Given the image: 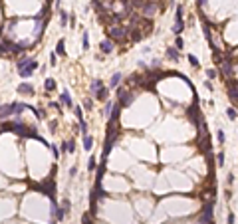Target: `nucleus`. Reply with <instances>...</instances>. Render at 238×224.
<instances>
[{"mask_svg":"<svg viewBox=\"0 0 238 224\" xmlns=\"http://www.w3.org/2000/svg\"><path fill=\"white\" fill-rule=\"evenodd\" d=\"M16 67H18L20 78H30L36 69H38V62H36L34 58H20L18 64H16Z\"/></svg>","mask_w":238,"mask_h":224,"instance_id":"1","label":"nucleus"},{"mask_svg":"<svg viewBox=\"0 0 238 224\" xmlns=\"http://www.w3.org/2000/svg\"><path fill=\"white\" fill-rule=\"evenodd\" d=\"M24 109H28V105H24V103H18V101H14V103H8V105L0 107V119L4 121V119H6V117H10V115H20Z\"/></svg>","mask_w":238,"mask_h":224,"instance_id":"2","label":"nucleus"},{"mask_svg":"<svg viewBox=\"0 0 238 224\" xmlns=\"http://www.w3.org/2000/svg\"><path fill=\"white\" fill-rule=\"evenodd\" d=\"M125 36H127V30L123 26H111L109 28V40L111 42H123Z\"/></svg>","mask_w":238,"mask_h":224,"instance_id":"3","label":"nucleus"},{"mask_svg":"<svg viewBox=\"0 0 238 224\" xmlns=\"http://www.w3.org/2000/svg\"><path fill=\"white\" fill-rule=\"evenodd\" d=\"M117 95H119V105H121V107H127L131 101L135 99V95H133L131 91H127L125 87H119V89H117Z\"/></svg>","mask_w":238,"mask_h":224,"instance_id":"4","label":"nucleus"},{"mask_svg":"<svg viewBox=\"0 0 238 224\" xmlns=\"http://www.w3.org/2000/svg\"><path fill=\"white\" fill-rule=\"evenodd\" d=\"M182 26H185V22H182V6H177V12H175V26H173V32L177 34V36H181Z\"/></svg>","mask_w":238,"mask_h":224,"instance_id":"5","label":"nucleus"},{"mask_svg":"<svg viewBox=\"0 0 238 224\" xmlns=\"http://www.w3.org/2000/svg\"><path fill=\"white\" fill-rule=\"evenodd\" d=\"M141 10H143V16H153L157 12V0H145L141 4Z\"/></svg>","mask_w":238,"mask_h":224,"instance_id":"6","label":"nucleus"},{"mask_svg":"<svg viewBox=\"0 0 238 224\" xmlns=\"http://www.w3.org/2000/svg\"><path fill=\"white\" fill-rule=\"evenodd\" d=\"M93 95H95V99H99V101H107V97H109V89H107L105 85H101L99 89L93 91Z\"/></svg>","mask_w":238,"mask_h":224,"instance_id":"7","label":"nucleus"},{"mask_svg":"<svg viewBox=\"0 0 238 224\" xmlns=\"http://www.w3.org/2000/svg\"><path fill=\"white\" fill-rule=\"evenodd\" d=\"M99 50H101L103 54H111L113 52V42L111 40H103L101 44H99Z\"/></svg>","mask_w":238,"mask_h":224,"instance_id":"8","label":"nucleus"},{"mask_svg":"<svg viewBox=\"0 0 238 224\" xmlns=\"http://www.w3.org/2000/svg\"><path fill=\"white\" fill-rule=\"evenodd\" d=\"M18 93L32 95V93H34V85H30V83H20V85H18Z\"/></svg>","mask_w":238,"mask_h":224,"instance_id":"9","label":"nucleus"},{"mask_svg":"<svg viewBox=\"0 0 238 224\" xmlns=\"http://www.w3.org/2000/svg\"><path fill=\"white\" fill-rule=\"evenodd\" d=\"M60 101H62L66 107H71V97H69V91H68V89L62 91V95H60Z\"/></svg>","mask_w":238,"mask_h":224,"instance_id":"10","label":"nucleus"},{"mask_svg":"<svg viewBox=\"0 0 238 224\" xmlns=\"http://www.w3.org/2000/svg\"><path fill=\"white\" fill-rule=\"evenodd\" d=\"M111 111H113V101H105V107H103V117L105 119H109L111 117Z\"/></svg>","mask_w":238,"mask_h":224,"instance_id":"11","label":"nucleus"},{"mask_svg":"<svg viewBox=\"0 0 238 224\" xmlns=\"http://www.w3.org/2000/svg\"><path fill=\"white\" fill-rule=\"evenodd\" d=\"M228 95H230V99H232V101H238V83H230Z\"/></svg>","mask_w":238,"mask_h":224,"instance_id":"12","label":"nucleus"},{"mask_svg":"<svg viewBox=\"0 0 238 224\" xmlns=\"http://www.w3.org/2000/svg\"><path fill=\"white\" fill-rule=\"evenodd\" d=\"M121 79H123V76H121L119 71L113 74V76H111V81H109V87H117V85L121 83Z\"/></svg>","mask_w":238,"mask_h":224,"instance_id":"13","label":"nucleus"},{"mask_svg":"<svg viewBox=\"0 0 238 224\" xmlns=\"http://www.w3.org/2000/svg\"><path fill=\"white\" fill-rule=\"evenodd\" d=\"M83 149L85 151H91L93 149V137L91 135H83Z\"/></svg>","mask_w":238,"mask_h":224,"instance_id":"14","label":"nucleus"},{"mask_svg":"<svg viewBox=\"0 0 238 224\" xmlns=\"http://www.w3.org/2000/svg\"><path fill=\"white\" fill-rule=\"evenodd\" d=\"M167 58L173 60V62H177V60H179V52H177V48H167Z\"/></svg>","mask_w":238,"mask_h":224,"instance_id":"15","label":"nucleus"},{"mask_svg":"<svg viewBox=\"0 0 238 224\" xmlns=\"http://www.w3.org/2000/svg\"><path fill=\"white\" fill-rule=\"evenodd\" d=\"M44 87H46V91H54V89H56V81H54L52 78H46Z\"/></svg>","mask_w":238,"mask_h":224,"instance_id":"16","label":"nucleus"},{"mask_svg":"<svg viewBox=\"0 0 238 224\" xmlns=\"http://www.w3.org/2000/svg\"><path fill=\"white\" fill-rule=\"evenodd\" d=\"M64 46H66V42H64V40H60V42H58L56 52L60 54V56H66V48H64Z\"/></svg>","mask_w":238,"mask_h":224,"instance_id":"17","label":"nucleus"},{"mask_svg":"<svg viewBox=\"0 0 238 224\" xmlns=\"http://www.w3.org/2000/svg\"><path fill=\"white\" fill-rule=\"evenodd\" d=\"M222 71H224V76H230V74H232V66H230V64H228V62H222Z\"/></svg>","mask_w":238,"mask_h":224,"instance_id":"18","label":"nucleus"},{"mask_svg":"<svg viewBox=\"0 0 238 224\" xmlns=\"http://www.w3.org/2000/svg\"><path fill=\"white\" fill-rule=\"evenodd\" d=\"M101 85H103V83H101V81H99V79H93V81H91V85H90L91 93H93V91H95V89H99Z\"/></svg>","mask_w":238,"mask_h":224,"instance_id":"19","label":"nucleus"},{"mask_svg":"<svg viewBox=\"0 0 238 224\" xmlns=\"http://www.w3.org/2000/svg\"><path fill=\"white\" fill-rule=\"evenodd\" d=\"M68 22H69V20H68V14L62 10V12H60V24H62V26H68Z\"/></svg>","mask_w":238,"mask_h":224,"instance_id":"20","label":"nucleus"},{"mask_svg":"<svg viewBox=\"0 0 238 224\" xmlns=\"http://www.w3.org/2000/svg\"><path fill=\"white\" fill-rule=\"evenodd\" d=\"M81 46H83V50H87V48H90V38H87V32H83V36H81Z\"/></svg>","mask_w":238,"mask_h":224,"instance_id":"21","label":"nucleus"},{"mask_svg":"<svg viewBox=\"0 0 238 224\" xmlns=\"http://www.w3.org/2000/svg\"><path fill=\"white\" fill-rule=\"evenodd\" d=\"M74 113H76V117H78L79 121H81V119H83V107H81V105H78V107H76V109H74Z\"/></svg>","mask_w":238,"mask_h":224,"instance_id":"22","label":"nucleus"},{"mask_svg":"<svg viewBox=\"0 0 238 224\" xmlns=\"http://www.w3.org/2000/svg\"><path fill=\"white\" fill-rule=\"evenodd\" d=\"M226 117L228 119H236V109H234V107H228L226 109Z\"/></svg>","mask_w":238,"mask_h":224,"instance_id":"23","label":"nucleus"},{"mask_svg":"<svg viewBox=\"0 0 238 224\" xmlns=\"http://www.w3.org/2000/svg\"><path fill=\"white\" fill-rule=\"evenodd\" d=\"M175 48H177V50H182V48H185V42H182L181 36H177V40H175Z\"/></svg>","mask_w":238,"mask_h":224,"instance_id":"24","label":"nucleus"},{"mask_svg":"<svg viewBox=\"0 0 238 224\" xmlns=\"http://www.w3.org/2000/svg\"><path fill=\"white\" fill-rule=\"evenodd\" d=\"M79 129H81V135H87V123H85V119L79 121Z\"/></svg>","mask_w":238,"mask_h":224,"instance_id":"25","label":"nucleus"},{"mask_svg":"<svg viewBox=\"0 0 238 224\" xmlns=\"http://www.w3.org/2000/svg\"><path fill=\"white\" fill-rule=\"evenodd\" d=\"M206 78H208V79H214L216 78V69H212V67H210V69H206Z\"/></svg>","mask_w":238,"mask_h":224,"instance_id":"26","label":"nucleus"},{"mask_svg":"<svg viewBox=\"0 0 238 224\" xmlns=\"http://www.w3.org/2000/svg\"><path fill=\"white\" fill-rule=\"evenodd\" d=\"M189 62H191V66H198V60H196V56H193V54H189Z\"/></svg>","mask_w":238,"mask_h":224,"instance_id":"27","label":"nucleus"},{"mask_svg":"<svg viewBox=\"0 0 238 224\" xmlns=\"http://www.w3.org/2000/svg\"><path fill=\"white\" fill-rule=\"evenodd\" d=\"M76 151V143L74 141H68V153H74Z\"/></svg>","mask_w":238,"mask_h":224,"instance_id":"28","label":"nucleus"},{"mask_svg":"<svg viewBox=\"0 0 238 224\" xmlns=\"http://www.w3.org/2000/svg\"><path fill=\"white\" fill-rule=\"evenodd\" d=\"M56 52H52V54H50V66H56Z\"/></svg>","mask_w":238,"mask_h":224,"instance_id":"29","label":"nucleus"},{"mask_svg":"<svg viewBox=\"0 0 238 224\" xmlns=\"http://www.w3.org/2000/svg\"><path fill=\"white\" fill-rule=\"evenodd\" d=\"M216 139H218V143H224V131H218L216 133Z\"/></svg>","mask_w":238,"mask_h":224,"instance_id":"30","label":"nucleus"},{"mask_svg":"<svg viewBox=\"0 0 238 224\" xmlns=\"http://www.w3.org/2000/svg\"><path fill=\"white\" fill-rule=\"evenodd\" d=\"M218 167H222V165H224V153H218Z\"/></svg>","mask_w":238,"mask_h":224,"instance_id":"31","label":"nucleus"},{"mask_svg":"<svg viewBox=\"0 0 238 224\" xmlns=\"http://www.w3.org/2000/svg\"><path fill=\"white\" fill-rule=\"evenodd\" d=\"M83 107H85V109H91V107H93V101H91V99H85V101H83Z\"/></svg>","mask_w":238,"mask_h":224,"instance_id":"32","label":"nucleus"},{"mask_svg":"<svg viewBox=\"0 0 238 224\" xmlns=\"http://www.w3.org/2000/svg\"><path fill=\"white\" fill-rule=\"evenodd\" d=\"M226 224H236V222H234V214H232V212L228 214V218H226Z\"/></svg>","mask_w":238,"mask_h":224,"instance_id":"33","label":"nucleus"},{"mask_svg":"<svg viewBox=\"0 0 238 224\" xmlns=\"http://www.w3.org/2000/svg\"><path fill=\"white\" fill-rule=\"evenodd\" d=\"M87 169H90V171H93V169H95V159H90V163H87Z\"/></svg>","mask_w":238,"mask_h":224,"instance_id":"34","label":"nucleus"},{"mask_svg":"<svg viewBox=\"0 0 238 224\" xmlns=\"http://www.w3.org/2000/svg\"><path fill=\"white\" fill-rule=\"evenodd\" d=\"M204 87H206V89H208V91H212V89H214V85H212L210 81H204Z\"/></svg>","mask_w":238,"mask_h":224,"instance_id":"35","label":"nucleus"},{"mask_svg":"<svg viewBox=\"0 0 238 224\" xmlns=\"http://www.w3.org/2000/svg\"><path fill=\"white\" fill-rule=\"evenodd\" d=\"M52 153H54V155H56V159L60 157V151H58V149H56V145H52Z\"/></svg>","mask_w":238,"mask_h":224,"instance_id":"36","label":"nucleus"},{"mask_svg":"<svg viewBox=\"0 0 238 224\" xmlns=\"http://www.w3.org/2000/svg\"><path fill=\"white\" fill-rule=\"evenodd\" d=\"M76 173H78V167H71V169H69V175H71V177H76Z\"/></svg>","mask_w":238,"mask_h":224,"instance_id":"37","label":"nucleus"},{"mask_svg":"<svg viewBox=\"0 0 238 224\" xmlns=\"http://www.w3.org/2000/svg\"><path fill=\"white\" fill-rule=\"evenodd\" d=\"M196 2H198L201 6H204V4H206V0H196Z\"/></svg>","mask_w":238,"mask_h":224,"instance_id":"38","label":"nucleus"},{"mask_svg":"<svg viewBox=\"0 0 238 224\" xmlns=\"http://www.w3.org/2000/svg\"><path fill=\"white\" fill-rule=\"evenodd\" d=\"M0 107H2V105H0Z\"/></svg>","mask_w":238,"mask_h":224,"instance_id":"39","label":"nucleus"}]
</instances>
